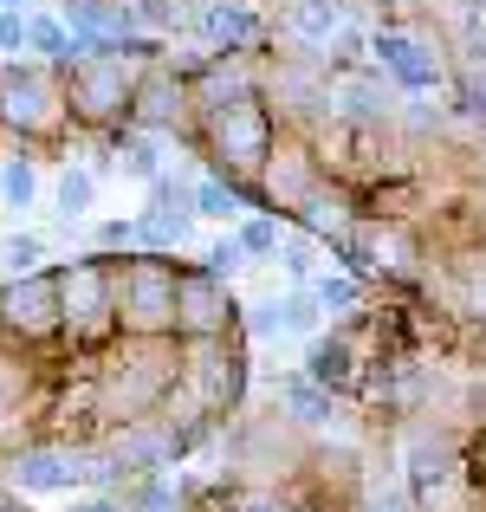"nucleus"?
<instances>
[{
  "label": "nucleus",
  "mask_w": 486,
  "mask_h": 512,
  "mask_svg": "<svg viewBox=\"0 0 486 512\" xmlns=\"http://www.w3.org/2000/svg\"><path fill=\"white\" fill-rule=\"evenodd\" d=\"M312 299H318L324 318H357L363 279H357V273H312Z\"/></svg>",
  "instance_id": "4be33fe9"
},
{
  "label": "nucleus",
  "mask_w": 486,
  "mask_h": 512,
  "mask_svg": "<svg viewBox=\"0 0 486 512\" xmlns=\"http://www.w3.org/2000/svg\"><path fill=\"white\" fill-rule=\"evenodd\" d=\"M72 104H78V117H91V124L130 111L124 59H111V52H91V59H78V65H72Z\"/></svg>",
  "instance_id": "0eeeda50"
},
{
  "label": "nucleus",
  "mask_w": 486,
  "mask_h": 512,
  "mask_svg": "<svg viewBox=\"0 0 486 512\" xmlns=\"http://www.w3.org/2000/svg\"><path fill=\"white\" fill-rule=\"evenodd\" d=\"M273 260H286V273L292 279H312V266H318V247H312V234H292V240H279V253Z\"/></svg>",
  "instance_id": "c756f323"
},
{
  "label": "nucleus",
  "mask_w": 486,
  "mask_h": 512,
  "mask_svg": "<svg viewBox=\"0 0 486 512\" xmlns=\"http://www.w3.org/2000/svg\"><path fill=\"white\" fill-rule=\"evenodd\" d=\"M286 415L299 428H331L337 422V389L312 383V376H292V383H286Z\"/></svg>",
  "instance_id": "6ab92c4d"
},
{
  "label": "nucleus",
  "mask_w": 486,
  "mask_h": 512,
  "mask_svg": "<svg viewBox=\"0 0 486 512\" xmlns=\"http://www.w3.org/2000/svg\"><path fill=\"white\" fill-rule=\"evenodd\" d=\"M117 247H137V221H98V253H117Z\"/></svg>",
  "instance_id": "2f4dec72"
},
{
  "label": "nucleus",
  "mask_w": 486,
  "mask_h": 512,
  "mask_svg": "<svg viewBox=\"0 0 486 512\" xmlns=\"http://www.w3.org/2000/svg\"><path fill=\"white\" fill-rule=\"evenodd\" d=\"M0 512H33V506H20V500H0Z\"/></svg>",
  "instance_id": "c9c22d12"
},
{
  "label": "nucleus",
  "mask_w": 486,
  "mask_h": 512,
  "mask_svg": "<svg viewBox=\"0 0 486 512\" xmlns=\"http://www.w3.org/2000/svg\"><path fill=\"white\" fill-rule=\"evenodd\" d=\"M117 169L130 175V182H156L162 175V130H124L117 137Z\"/></svg>",
  "instance_id": "aec40b11"
},
{
  "label": "nucleus",
  "mask_w": 486,
  "mask_h": 512,
  "mask_svg": "<svg viewBox=\"0 0 486 512\" xmlns=\"http://www.w3.org/2000/svg\"><path fill=\"white\" fill-rule=\"evenodd\" d=\"M0 7H26V0H0Z\"/></svg>",
  "instance_id": "e433bc0d"
},
{
  "label": "nucleus",
  "mask_w": 486,
  "mask_h": 512,
  "mask_svg": "<svg viewBox=\"0 0 486 512\" xmlns=\"http://www.w3.org/2000/svg\"><path fill=\"white\" fill-rule=\"evenodd\" d=\"M0 52H26V13L0 7Z\"/></svg>",
  "instance_id": "7c9ffc66"
},
{
  "label": "nucleus",
  "mask_w": 486,
  "mask_h": 512,
  "mask_svg": "<svg viewBox=\"0 0 486 512\" xmlns=\"http://www.w3.org/2000/svg\"><path fill=\"white\" fill-rule=\"evenodd\" d=\"M292 214H299V227L312 240H337V247L350 240V201L344 195H324V188H312V195H305Z\"/></svg>",
  "instance_id": "a211bd4d"
},
{
  "label": "nucleus",
  "mask_w": 486,
  "mask_h": 512,
  "mask_svg": "<svg viewBox=\"0 0 486 512\" xmlns=\"http://www.w3.org/2000/svg\"><path fill=\"white\" fill-rule=\"evenodd\" d=\"M279 240H286V227H279V208L253 214V221H240V247H247V260H273Z\"/></svg>",
  "instance_id": "b1692460"
},
{
  "label": "nucleus",
  "mask_w": 486,
  "mask_h": 512,
  "mask_svg": "<svg viewBox=\"0 0 486 512\" xmlns=\"http://www.w3.org/2000/svg\"><path fill=\"white\" fill-rule=\"evenodd\" d=\"M0 117L20 124V130L59 124V91H52V78L39 72V65H7V72H0Z\"/></svg>",
  "instance_id": "1a4fd4ad"
},
{
  "label": "nucleus",
  "mask_w": 486,
  "mask_h": 512,
  "mask_svg": "<svg viewBox=\"0 0 486 512\" xmlns=\"http://www.w3.org/2000/svg\"><path fill=\"white\" fill-rule=\"evenodd\" d=\"M130 13H137V26H150V33H175V26L188 20L182 0H130Z\"/></svg>",
  "instance_id": "c85d7f7f"
},
{
  "label": "nucleus",
  "mask_w": 486,
  "mask_h": 512,
  "mask_svg": "<svg viewBox=\"0 0 486 512\" xmlns=\"http://www.w3.org/2000/svg\"><path fill=\"white\" fill-rule=\"evenodd\" d=\"M266 201H279V208H299L305 195L318 188V163L305 150H279L273 143V156H266Z\"/></svg>",
  "instance_id": "2eb2a0df"
},
{
  "label": "nucleus",
  "mask_w": 486,
  "mask_h": 512,
  "mask_svg": "<svg viewBox=\"0 0 486 512\" xmlns=\"http://www.w3.org/2000/svg\"><path fill=\"white\" fill-rule=\"evenodd\" d=\"M240 512H286V500H273V493H247Z\"/></svg>",
  "instance_id": "f704fd0d"
},
{
  "label": "nucleus",
  "mask_w": 486,
  "mask_h": 512,
  "mask_svg": "<svg viewBox=\"0 0 486 512\" xmlns=\"http://www.w3.org/2000/svg\"><path fill=\"white\" fill-rule=\"evenodd\" d=\"M247 247H240V234H221V240H214V247L208 253H201V273H214V279H227V286H234V279L240 273H247Z\"/></svg>",
  "instance_id": "393cba45"
},
{
  "label": "nucleus",
  "mask_w": 486,
  "mask_h": 512,
  "mask_svg": "<svg viewBox=\"0 0 486 512\" xmlns=\"http://www.w3.org/2000/svg\"><path fill=\"white\" fill-rule=\"evenodd\" d=\"M188 111V85L169 72V65H150V72L130 85V124L143 130H175Z\"/></svg>",
  "instance_id": "9b49d317"
},
{
  "label": "nucleus",
  "mask_w": 486,
  "mask_h": 512,
  "mask_svg": "<svg viewBox=\"0 0 486 512\" xmlns=\"http://www.w3.org/2000/svg\"><path fill=\"white\" fill-rule=\"evenodd\" d=\"M402 467H409V487L422 493V500H435V487L441 480H454V448H448V435H435V428H415L409 441H402Z\"/></svg>",
  "instance_id": "ddd939ff"
},
{
  "label": "nucleus",
  "mask_w": 486,
  "mask_h": 512,
  "mask_svg": "<svg viewBox=\"0 0 486 512\" xmlns=\"http://www.w3.org/2000/svg\"><path fill=\"white\" fill-rule=\"evenodd\" d=\"M91 208H98V169H85V163L59 169V182H52V214H59V227L91 221Z\"/></svg>",
  "instance_id": "f3484780"
},
{
  "label": "nucleus",
  "mask_w": 486,
  "mask_h": 512,
  "mask_svg": "<svg viewBox=\"0 0 486 512\" xmlns=\"http://www.w3.org/2000/svg\"><path fill=\"white\" fill-rule=\"evenodd\" d=\"M344 33V0H292L286 39L299 52H331V39Z\"/></svg>",
  "instance_id": "4468645a"
},
{
  "label": "nucleus",
  "mask_w": 486,
  "mask_h": 512,
  "mask_svg": "<svg viewBox=\"0 0 486 512\" xmlns=\"http://www.w3.org/2000/svg\"><path fill=\"white\" fill-rule=\"evenodd\" d=\"M0 318H7L20 338H46V331L65 325V292L52 273H13L7 299H0Z\"/></svg>",
  "instance_id": "39448f33"
},
{
  "label": "nucleus",
  "mask_w": 486,
  "mask_h": 512,
  "mask_svg": "<svg viewBox=\"0 0 486 512\" xmlns=\"http://www.w3.org/2000/svg\"><path fill=\"white\" fill-rule=\"evenodd\" d=\"M59 292H65V325H72V338H98V331L117 325V266L104 260V253L78 260L72 273L59 279Z\"/></svg>",
  "instance_id": "7ed1b4c3"
},
{
  "label": "nucleus",
  "mask_w": 486,
  "mask_h": 512,
  "mask_svg": "<svg viewBox=\"0 0 486 512\" xmlns=\"http://www.w3.org/2000/svg\"><path fill=\"white\" fill-rule=\"evenodd\" d=\"M39 260H46V240L39 234H7L0 240V266H7V273H39Z\"/></svg>",
  "instance_id": "cd10ccee"
},
{
  "label": "nucleus",
  "mask_w": 486,
  "mask_h": 512,
  "mask_svg": "<svg viewBox=\"0 0 486 512\" xmlns=\"http://www.w3.org/2000/svg\"><path fill=\"white\" fill-rule=\"evenodd\" d=\"M195 214L201 221H240V214H247V195H240L234 175H201L195 182Z\"/></svg>",
  "instance_id": "412c9836"
},
{
  "label": "nucleus",
  "mask_w": 486,
  "mask_h": 512,
  "mask_svg": "<svg viewBox=\"0 0 486 512\" xmlns=\"http://www.w3.org/2000/svg\"><path fill=\"white\" fill-rule=\"evenodd\" d=\"M370 59H376V72H389L402 91H435L441 85V59L428 52V39L402 33V26H383V33L370 39Z\"/></svg>",
  "instance_id": "6e6552de"
},
{
  "label": "nucleus",
  "mask_w": 486,
  "mask_h": 512,
  "mask_svg": "<svg viewBox=\"0 0 486 512\" xmlns=\"http://www.w3.org/2000/svg\"><path fill=\"white\" fill-rule=\"evenodd\" d=\"M318 299H312V286L305 292H273V299H253L247 305V331L253 338H318Z\"/></svg>",
  "instance_id": "9d476101"
},
{
  "label": "nucleus",
  "mask_w": 486,
  "mask_h": 512,
  "mask_svg": "<svg viewBox=\"0 0 486 512\" xmlns=\"http://www.w3.org/2000/svg\"><path fill=\"white\" fill-rule=\"evenodd\" d=\"M273 143H279V130L260 98H234L221 111H208V156H221L227 175H260Z\"/></svg>",
  "instance_id": "f03ea898"
},
{
  "label": "nucleus",
  "mask_w": 486,
  "mask_h": 512,
  "mask_svg": "<svg viewBox=\"0 0 486 512\" xmlns=\"http://www.w3.org/2000/svg\"><path fill=\"white\" fill-rule=\"evenodd\" d=\"M331 104L344 117H357V124H383V117H389V91H376L370 78H344V85L331 91Z\"/></svg>",
  "instance_id": "5701e85b"
},
{
  "label": "nucleus",
  "mask_w": 486,
  "mask_h": 512,
  "mask_svg": "<svg viewBox=\"0 0 486 512\" xmlns=\"http://www.w3.org/2000/svg\"><path fill=\"white\" fill-rule=\"evenodd\" d=\"M130 512H188V506H182V480H162V474L137 480V493H130Z\"/></svg>",
  "instance_id": "a878e982"
},
{
  "label": "nucleus",
  "mask_w": 486,
  "mask_h": 512,
  "mask_svg": "<svg viewBox=\"0 0 486 512\" xmlns=\"http://www.w3.org/2000/svg\"><path fill=\"white\" fill-rule=\"evenodd\" d=\"M182 383L195 389L201 415H221L227 402H240V383H247V363H240V350H227V344H221V331H214V338H188Z\"/></svg>",
  "instance_id": "20e7f679"
},
{
  "label": "nucleus",
  "mask_w": 486,
  "mask_h": 512,
  "mask_svg": "<svg viewBox=\"0 0 486 512\" xmlns=\"http://www.w3.org/2000/svg\"><path fill=\"white\" fill-rule=\"evenodd\" d=\"M175 279H182V266H169V253L150 247L117 266V325L130 338H169L175 331Z\"/></svg>",
  "instance_id": "f257e3e1"
},
{
  "label": "nucleus",
  "mask_w": 486,
  "mask_h": 512,
  "mask_svg": "<svg viewBox=\"0 0 486 512\" xmlns=\"http://www.w3.org/2000/svg\"><path fill=\"white\" fill-rule=\"evenodd\" d=\"M305 376L324 389H350L357 383V350H350L344 331H331V338H312V350H305Z\"/></svg>",
  "instance_id": "dca6fc26"
},
{
  "label": "nucleus",
  "mask_w": 486,
  "mask_h": 512,
  "mask_svg": "<svg viewBox=\"0 0 486 512\" xmlns=\"http://www.w3.org/2000/svg\"><path fill=\"white\" fill-rule=\"evenodd\" d=\"M201 33H208L214 52H253L266 39V20L247 0H208V7H201Z\"/></svg>",
  "instance_id": "f8f14e48"
},
{
  "label": "nucleus",
  "mask_w": 486,
  "mask_h": 512,
  "mask_svg": "<svg viewBox=\"0 0 486 512\" xmlns=\"http://www.w3.org/2000/svg\"><path fill=\"white\" fill-rule=\"evenodd\" d=\"M467 312H474V318H486V273H474V279H467Z\"/></svg>",
  "instance_id": "72a5a7b5"
},
{
  "label": "nucleus",
  "mask_w": 486,
  "mask_h": 512,
  "mask_svg": "<svg viewBox=\"0 0 486 512\" xmlns=\"http://www.w3.org/2000/svg\"><path fill=\"white\" fill-rule=\"evenodd\" d=\"M72 512H130V506L111 500V493H85V500H72Z\"/></svg>",
  "instance_id": "473e14b6"
},
{
  "label": "nucleus",
  "mask_w": 486,
  "mask_h": 512,
  "mask_svg": "<svg viewBox=\"0 0 486 512\" xmlns=\"http://www.w3.org/2000/svg\"><path fill=\"white\" fill-rule=\"evenodd\" d=\"M234 292H227V279L214 273H182L175 279V331H188V338H214V331H227V318H234Z\"/></svg>",
  "instance_id": "423d86ee"
},
{
  "label": "nucleus",
  "mask_w": 486,
  "mask_h": 512,
  "mask_svg": "<svg viewBox=\"0 0 486 512\" xmlns=\"http://www.w3.org/2000/svg\"><path fill=\"white\" fill-rule=\"evenodd\" d=\"M0 195H7L13 214H26V208H33V195H39V169L33 163H7V169H0Z\"/></svg>",
  "instance_id": "bb28decb"
}]
</instances>
